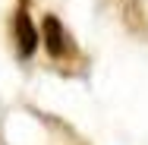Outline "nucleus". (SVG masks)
<instances>
[{
	"label": "nucleus",
	"mask_w": 148,
	"mask_h": 145,
	"mask_svg": "<svg viewBox=\"0 0 148 145\" xmlns=\"http://www.w3.org/2000/svg\"><path fill=\"white\" fill-rule=\"evenodd\" d=\"M41 32H44V47H47V54L54 60H63V57H69V54H76V44L69 41V32L60 25L57 16H44Z\"/></svg>",
	"instance_id": "obj_1"
},
{
	"label": "nucleus",
	"mask_w": 148,
	"mask_h": 145,
	"mask_svg": "<svg viewBox=\"0 0 148 145\" xmlns=\"http://www.w3.org/2000/svg\"><path fill=\"white\" fill-rule=\"evenodd\" d=\"M13 41H16L19 57H32L38 47V29L32 25V16L25 13V6H19L13 13Z\"/></svg>",
	"instance_id": "obj_2"
}]
</instances>
